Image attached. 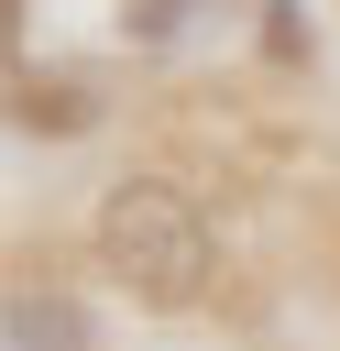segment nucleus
<instances>
[{
	"label": "nucleus",
	"mask_w": 340,
	"mask_h": 351,
	"mask_svg": "<svg viewBox=\"0 0 340 351\" xmlns=\"http://www.w3.org/2000/svg\"><path fill=\"white\" fill-rule=\"evenodd\" d=\"M88 252H99V274H110L132 307H154V318L197 307V296H208V274H219L208 208H197L175 176H121V186H99Z\"/></svg>",
	"instance_id": "obj_1"
},
{
	"label": "nucleus",
	"mask_w": 340,
	"mask_h": 351,
	"mask_svg": "<svg viewBox=\"0 0 340 351\" xmlns=\"http://www.w3.org/2000/svg\"><path fill=\"white\" fill-rule=\"evenodd\" d=\"M0 351H99V318H88V296L55 274V263H11L0 274Z\"/></svg>",
	"instance_id": "obj_2"
},
{
	"label": "nucleus",
	"mask_w": 340,
	"mask_h": 351,
	"mask_svg": "<svg viewBox=\"0 0 340 351\" xmlns=\"http://www.w3.org/2000/svg\"><path fill=\"white\" fill-rule=\"evenodd\" d=\"M22 132H88L99 121V99L77 88V77H11V99H0Z\"/></svg>",
	"instance_id": "obj_3"
},
{
	"label": "nucleus",
	"mask_w": 340,
	"mask_h": 351,
	"mask_svg": "<svg viewBox=\"0 0 340 351\" xmlns=\"http://www.w3.org/2000/svg\"><path fill=\"white\" fill-rule=\"evenodd\" d=\"M11 66H22V0H0V88H11Z\"/></svg>",
	"instance_id": "obj_4"
}]
</instances>
